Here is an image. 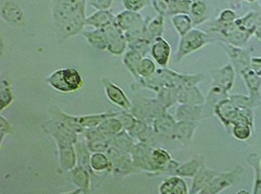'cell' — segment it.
Returning <instances> with one entry per match:
<instances>
[{
	"label": "cell",
	"mask_w": 261,
	"mask_h": 194,
	"mask_svg": "<svg viewBox=\"0 0 261 194\" xmlns=\"http://www.w3.org/2000/svg\"><path fill=\"white\" fill-rule=\"evenodd\" d=\"M189 15L193 19L194 27L202 25L209 18L207 5L203 0H194Z\"/></svg>",
	"instance_id": "cell-14"
},
{
	"label": "cell",
	"mask_w": 261,
	"mask_h": 194,
	"mask_svg": "<svg viewBox=\"0 0 261 194\" xmlns=\"http://www.w3.org/2000/svg\"><path fill=\"white\" fill-rule=\"evenodd\" d=\"M257 8H258L259 17H258V22H257V29L254 33V36L256 37L258 41H261V5H257Z\"/></svg>",
	"instance_id": "cell-32"
},
{
	"label": "cell",
	"mask_w": 261,
	"mask_h": 194,
	"mask_svg": "<svg viewBox=\"0 0 261 194\" xmlns=\"http://www.w3.org/2000/svg\"><path fill=\"white\" fill-rule=\"evenodd\" d=\"M239 18L237 12L234 11V9H225L221 11L218 17L214 20L215 24L217 25H227L231 23L234 22L237 19Z\"/></svg>",
	"instance_id": "cell-23"
},
{
	"label": "cell",
	"mask_w": 261,
	"mask_h": 194,
	"mask_svg": "<svg viewBox=\"0 0 261 194\" xmlns=\"http://www.w3.org/2000/svg\"><path fill=\"white\" fill-rule=\"evenodd\" d=\"M194 0H170L168 16L172 17L179 14H190Z\"/></svg>",
	"instance_id": "cell-19"
},
{
	"label": "cell",
	"mask_w": 261,
	"mask_h": 194,
	"mask_svg": "<svg viewBox=\"0 0 261 194\" xmlns=\"http://www.w3.org/2000/svg\"><path fill=\"white\" fill-rule=\"evenodd\" d=\"M115 22L118 27L126 35L127 42L135 40L137 38L145 36L147 21L140 12H134L130 10H122L116 15Z\"/></svg>",
	"instance_id": "cell-2"
},
{
	"label": "cell",
	"mask_w": 261,
	"mask_h": 194,
	"mask_svg": "<svg viewBox=\"0 0 261 194\" xmlns=\"http://www.w3.org/2000/svg\"><path fill=\"white\" fill-rule=\"evenodd\" d=\"M122 4L126 10L140 12L149 4V0H122Z\"/></svg>",
	"instance_id": "cell-26"
},
{
	"label": "cell",
	"mask_w": 261,
	"mask_h": 194,
	"mask_svg": "<svg viewBox=\"0 0 261 194\" xmlns=\"http://www.w3.org/2000/svg\"><path fill=\"white\" fill-rule=\"evenodd\" d=\"M86 4L90 5L96 10H108L111 9L114 0H86Z\"/></svg>",
	"instance_id": "cell-29"
},
{
	"label": "cell",
	"mask_w": 261,
	"mask_h": 194,
	"mask_svg": "<svg viewBox=\"0 0 261 194\" xmlns=\"http://www.w3.org/2000/svg\"><path fill=\"white\" fill-rule=\"evenodd\" d=\"M202 109L196 104H184L177 110V118L180 121H189L198 119L201 117Z\"/></svg>",
	"instance_id": "cell-17"
},
{
	"label": "cell",
	"mask_w": 261,
	"mask_h": 194,
	"mask_svg": "<svg viewBox=\"0 0 261 194\" xmlns=\"http://www.w3.org/2000/svg\"><path fill=\"white\" fill-rule=\"evenodd\" d=\"M239 194H248V193H247V192H246V191H240V192H239Z\"/></svg>",
	"instance_id": "cell-34"
},
{
	"label": "cell",
	"mask_w": 261,
	"mask_h": 194,
	"mask_svg": "<svg viewBox=\"0 0 261 194\" xmlns=\"http://www.w3.org/2000/svg\"><path fill=\"white\" fill-rule=\"evenodd\" d=\"M87 43L96 50H108V39L106 29H95L83 32Z\"/></svg>",
	"instance_id": "cell-11"
},
{
	"label": "cell",
	"mask_w": 261,
	"mask_h": 194,
	"mask_svg": "<svg viewBox=\"0 0 261 194\" xmlns=\"http://www.w3.org/2000/svg\"><path fill=\"white\" fill-rule=\"evenodd\" d=\"M161 194H186L187 189L185 181L179 178H171L162 183Z\"/></svg>",
	"instance_id": "cell-16"
},
{
	"label": "cell",
	"mask_w": 261,
	"mask_h": 194,
	"mask_svg": "<svg viewBox=\"0 0 261 194\" xmlns=\"http://www.w3.org/2000/svg\"><path fill=\"white\" fill-rule=\"evenodd\" d=\"M83 192V190L81 189H77L75 190H72V191H70V192H64V193L62 194H81Z\"/></svg>",
	"instance_id": "cell-33"
},
{
	"label": "cell",
	"mask_w": 261,
	"mask_h": 194,
	"mask_svg": "<svg viewBox=\"0 0 261 194\" xmlns=\"http://www.w3.org/2000/svg\"><path fill=\"white\" fill-rule=\"evenodd\" d=\"M165 26V17L162 15H157L147 22L146 26V38L153 43V41L160 37H162Z\"/></svg>",
	"instance_id": "cell-13"
},
{
	"label": "cell",
	"mask_w": 261,
	"mask_h": 194,
	"mask_svg": "<svg viewBox=\"0 0 261 194\" xmlns=\"http://www.w3.org/2000/svg\"><path fill=\"white\" fill-rule=\"evenodd\" d=\"M72 181L86 193L89 190V176L86 172L83 170H77L72 173Z\"/></svg>",
	"instance_id": "cell-24"
},
{
	"label": "cell",
	"mask_w": 261,
	"mask_h": 194,
	"mask_svg": "<svg viewBox=\"0 0 261 194\" xmlns=\"http://www.w3.org/2000/svg\"><path fill=\"white\" fill-rule=\"evenodd\" d=\"M1 18L12 27H21L25 24V14L19 5L13 1L5 2L1 8Z\"/></svg>",
	"instance_id": "cell-8"
},
{
	"label": "cell",
	"mask_w": 261,
	"mask_h": 194,
	"mask_svg": "<svg viewBox=\"0 0 261 194\" xmlns=\"http://www.w3.org/2000/svg\"><path fill=\"white\" fill-rule=\"evenodd\" d=\"M214 41V38L208 32L194 27L185 36L180 37L176 59L180 62L186 56L203 49Z\"/></svg>",
	"instance_id": "cell-4"
},
{
	"label": "cell",
	"mask_w": 261,
	"mask_h": 194,
	"mask_svg": "<svg viewBox=\"0 0 261 194\" xmlns=\"http://www.w3.org/2000/svg\"><path fill=\"white\" fill-rule=\"evenodd\" d=\"M102 82L104 85L106 95L112 104L123 110H129L132 108V103L130 100L119 86L115 85L108 78H104L102 80Z\"/></svg>",
	"instance_id": "cell-7"
},
{
	"label": "cell",
	"mask_w": 261,
	"mask_h": 194,
	"mask_svg": "<svg viewBox=\"0 0 261 194\" xmlns=\"http://www.w3.org/2000/svg\"><path fill=\"white\" fill-rule=\"evenodd\" d=\"M150 53L159 65L162 67H167L171 59V44L163 37L157 38L151 45Z\"/></svg>",
	"instance_id": "cell-9"
},
{
	"label": "cell",
	"mask_w": 261,
	"mask_h": 194,
	"mask_svg": "<svg viewBox=\"0 0 261 194\" xmlns=\"http://www.w3.org/2000/svg\"><path fill=\"white\" fill-rule=\"evenodd\" d=\"M221 47L224 49L225 53L229 57L232 64L240 73L251 67L252 50L246 48H240L237 46L231 45L225 42L219 41Z\"/></svg>",
	"instance_id": "cell-5"
},
{
	"label": "cell",
	"mask_w": 261,
	"mask_h": 194,
	"mask_svg": "<svg viewBox=\"0 0 261 194\" xmlns=\"http://www.w3.org/2000/svg\"><path fill=\"white\" fill-rule=\"evenodd\" d=\"M171 24L180 37L185 36L186 33L194 29V22L189 14H179L171 17Z\"/></svg>",
	"instance_id": "cell-15"
},
{
	"label": "cell",
	"mask_w": 261,
	"mask_h": 194,
	"mask_svg": "<svg viewBox=\"0 0 261 194\" xmlns=\"http://www.w3.org/2000/svg\"><path fill=\"white\" fill-rule=\"evenodd\" d=\"M251 126L252 125L246 122L236 123L234 124L233 134L239 140H247L251 134Z\"/></svg>",
	"instance_id": "cell-25"
},
{
	"label": "cell",
	"mask_w": 261,
	"mask_h": 194,
	"mask_svg": "<svg viewBox=\"0 0 261 194\" xmlns=\"http://www.w3.org/2000/svg\"><path fill=\"white\" fill-rule=\"evenodd\" d=\"M230 5L231 9H239L241 8V6L244 2H248V3H255L257 0H226Z\"/></svg>",
	"instance_id": "cell-31"
},
{
	"label": "cell",
	"mask_w": 261,
	"mask_h": 194,
	"mask_svg": "<svg viewBox=\"0 0 261 194\" xmlns=\"http://www.w3.org/2000/svg\"><path fill=\"white\" fill-rule=\"evenodd\" d=\"M86 0H53L51 17L57 41H66L86 27Z\"/></svg>",
	"instance_id": "cell-1"
},
{
	"label": "cell",
	"mask_w": 261,
	"mask_h": 194,
	"mask_svg": "<svg viewBox=\"0 0 261 194\" xmlns=\"http://www.w3.org/2000/svg\"><path fill=\"white\" fill-rule=\"evenodd\" d=\"M48 85L61 93H72L81 89L84 80L75 69L64 68L53 72L46 79Z\"/></svg>",
	"instance_id": "cell-3"
},
{
	"label": "cell",
	"mask_w": 261,
	"mask_h": 194,
	"mask_svg": "<svg viewBox=\"0 0 261 194\" xmlns=\"http://www.w3.org/2000/svg\"><path fill=\"white\" fill-rule=\"evenodd\" d=\"M92 167L95 171H103L108 167V160L106 157L101 154H95L92 157Z\"/></svg>",
	"instance_id": "cell-28"
},
{
	"label": "cell",
	"mask_w": 261,
	"mask_h": 194,
	"mask_svg": "<svg viewBox=\"0 0 261 194\" xmlns=\"http://www.w3.org/2000/svg\"><path fill=\"white\" fill-rule=\"evenodd\" d=\"M13 101V95L11 91V86L7 80L1 81V95H0V108L4 110L9 106Z\"/></svg>",
	"instance_id": "cell-21"
},
{
	"label": "cell",
	"mask_w": 261,
	"mask_h": 194,
	"mask_svg": "<svg viewBox=\"0 0 261 194\" xmlns=\"http://www.w3.org/2000/svg\"><path fill=\"white\" fill-rule=\"evenodd\" d=\"M151 45H152V42L148 40L146 37L137 38L135 40L128 42V48L130 50H136L143 56L149 52L150 48H151Z\"/></svg>",
	"instance_id": "cell-20"
},
{
	"label": "cell",
	"mask_w": 261,
	"mask_h": 194,
	"mask_svg": "<svg viewBox=\"0 0 261 194\" xmlns=\"http://www.w3.org/2000/svg\"><path fill=\"white\" fill-rule=\"evenodd\" d=\"M11 131V125L10 123L4 118L1 117V136L2 138Z\"/></svg>",
	"instance_id": "cell-30"
},
{
	"label": "cell",
	"mask_w": 261,
	"mask_h": 194,
	"mask_svg": "<svg viewBox=\"0 0 261 194\" xmlns=\"http://www.w3.org/2000/svg\"><path fill=\"white\" fill-rule=\"evenodd\" d=\"M143 57L140 52L133 50H127L123 56V63L136 78L140 77L138 74V66Z\"/></svg>",
	"instance_id": "cell-18"
},
{
	"label": "cell",
	"mask_w": 261,
	"mask_h": 194,
	"mask_svg": "<svg viewBox=\"0 0 261 194\" xmlns=\"http://www.w3.org/2000/svg\"><path fill=\"white\" fill-rule=\"evenodd\" d=\"M234 68L230 64H226L225 66L217 69L213 72L214 86H219L224 90L228 92L234 84Z\"/></svg>",
	"instance_id": "cell-10"
},
{
	"label": "cell",
	"mask_w": 261,
	"mask_h": 194,
	"mask_svg": "<svg viewBox=\"0 0 261 194\" xmlns=\"http://www.w3.org/2000/svg\"><path fill=\"white\" fill-rule=\"evenodd\" d=\"M170 0H151V5L154 10L158 15H162L163 17L168 16Z\"/></svg>",
	"instance_id": "cell-27"
},
{
	"label": "cell",
	"mask_w": 261,
	"mask_h": 194,
	"mask_svg": "<svg viewBox=\"0 0 261 194\" xmlns=\"http://www.w3.org/2000/svg\"><path fill=\"white\" fill-rule=\"evenodd\" d=\"M108 34V51L115 56L125 54L126 48L128 47V42L124 32L118 27L116 22L105 27Z\"/></svg>",
	"instance_id": "cell-6"
},
{
	"label": "cell",
	"mask_w": 261,
	"mask_h": 194,
	"mask_svg": "<svg viewBox=\"0 0 261 194\" xmlns=\"http://www.w3.org/2000/svg\"><path fill=\"white\" fill-rule=\"evenodd\" d=\"M156 72V65L153 61L147 57H143L138 66V74L142 78L152 76Z\"/></svg>",
	"instance_id": "cell-22"
},
{
	"label": "cell",
	"mask_w": 261,
	"mask_h": 194,
	"mask_svg": "<svg viewBox=\"0 0 261 194\" xmlns=\"http://www.w3.org/2000/svg\"><path fill=\"white\" fill-rule=\"evenodd\" d=\"M116 16L110 9L97 10L86 18V26H90L94 29H104L115 22Z\"/></svg>",
	"instance_id": "cell-12"
}]
</instances>
